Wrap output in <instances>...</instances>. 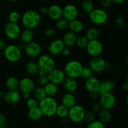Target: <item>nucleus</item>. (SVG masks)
Instances as JSON below:
<instances>
[{
  "label": "nucleus",
  "instance_id": "1",
  "mask_svg": "<svg viewBox=\"0 0 128 128\" xmlns=\"http://www.w3.org/2000/svg\"><path fill=\"white\" fill-rule=\"evenodd\" d=\"M58 104L57 101L51 96H46L39 102L38 106L41 109L43 116L46 117H52L56 115Z\"/></svg>",
  "mask_w": 128,
  "mask_h": 128
},
{
  "label": "nucleus",
  "instance_id": "2",
  "mask_svg": "<svg viewBox=\"0 0 128 128\" xmlns=\"http://www.w3.org/2000/svg\"><path fill=\"white\" fill-rule=\"evenodd\" d=\"M41 16L34 10H29L26 11L21 17V22L26 28L32 30L40 24Z\"/></svg>",
  "mask_w": 128,
  "mask_h": 128
},
{
  "label": "nucleus",
  "instance_id": "3",
  "mask_svg": "<svg viewBox=\"0 0 128 128\" xmlns=\"http://www.w3.org/2000/svg\"><path fill=\"white\" fill-rule=\"evenodd\" d=\"M83 67L81 62L77 60H72L65 64L63 71L67 77L76 79L81 77Z\"/></svg>",
  "mask_w": 128,
  "mask_h": 128
},
{
  "label": "nucleus",
  "instance_id": "4",
  "mask_svg": "<svg viewBox=\"0 0 128 128\" xmlns=\"http://www.w3.org/2000/svg\"><path fill=\"white\" fill-rule=\"evenodd\" d=\"M3 51L4 58L10 62H18L20 61L22 56L21 48L15 44L8 45Z\"/></svg>",
  "mask_w": 128,
  "mask_h": 128
},
{
  "label": "nucleus",
  "instance_id": "5",
  "mask_svg": "<svg viewBox=\"0 0 128 128\" xmlns=\"http://www.w3.org/2000/svg\"><path fill=\"white\" fill-rule=\"evenodd\" d=\"M37 63L40 70L46 72V74L55 68L56 66L55 61L50 54L40 55L38 60Z\"/></svg>",
  "mask_w": 128,
  "mask_h": 128
},
{
  "label": "nucleus",
  "instance_id": "6",
  "mask_svg": "<svg viewBox=\"0 0 128 128\" xmlns=\"http://www.w3.org/2000/svg\"><path fill=\"white\" fill-rule=\"evenodd\" d=\"M90 20L93 24L96 25H102L107 22L108 14L104 10L101 8H94L89 13Z\"/></svg>",
  "mask_w": 128,
  "mask_h": 128
},
{
  "label": "nucleus",
  "instance_id": "7",
  "mask_svg": "<svg viewBox=\"0 0 128 128\" xmlns=\"http://www.w3.org/2000/svg\"><path fill=\"white\" fill-rule=\"evenodd\" d=\"M85 110L80 105L75 104L69 109L68 118L69 120L74 123H80L84 121Z\"/></svg>",
  "mask_w": 128,
  "mask_h": 128
},
{
  "label": "nucleus",
  "instance_id": "8",
  "mask_svg": "<svg viewBox=\"0 0 128 128\" xmlns=\"http://www.w3.org/2000/svg\"><path fill=\"white\" fill-rule=\"evenodd\" d=\"M4 32L8 38L15 40L20 38L21 32V29L18 23L8 22L5 25Z\"/></svg>",
  "mask_w": 128,
  "mask_h": 128
},
{
  "label": "nucleus",
  "instance_id": "9",
  "mask_svg": "<svg viewBox=\"0 0 128 128\" xmlns=\"http://www.w3.org/2000/svg\"><path fill=\"white\" fill-rule=\"evenodd\" d=\"M86 50L89 55L92 57L100 56L103 51V46L98 39L91 40L88 41Z\"/></svg>",
  "mask_w": 128,
  "mask_h": 128
},
{
  "label": "nucleus",
  "instance_id": "10",
  "mask_svg": "<svg viewBox=\"0 0 128 128\" xmlns=\"http://www.w3.org/2000/svg\"><path fill=\"white\" fill-rule=\"evenodd\" d=\"M101 109L110 110L113 108L116 104V98L112 92H108L100 96L99 101Z\"/></svg>",
  "mask_w": 128,
  "mask_h": 128
},
{
  "label": "nucleus",
  "instance_id": "11",
  "mask_svg": "<svg viewBox=\"0 0 128 128\" xmlns=\"http://www.w3.org/2000/svg\"><path fill=\"white\" fill-rule=\"evenodd\" d=\"M49 82H52L56 85L62 84L64 79L66 78V75L62 70L58 68H54L50 72L47 74Z\"/></svg>",
  "mask_w": 128,
  "mask_h": 128
},
{
  "label": "nucleus",
  "instance_id": "12",
  "mask_svg": "<svg viewBox=\"0 0 128 128\" xmlns=\"http://www.w3.org/2000/svg\"><path fill=\"white\" fill-rule=\"evenodd\" d=\"M24 50L26 54L31 58L38 57L41 53V47L40 44L38 42L33 41L26 44Z\"/></svg>",
  "mask_w": 128,
  "mask_h": 128
},
{
  "label": "nucleus",
  "instance_id": "13",
  "mask_svg": "<svg viewBox=\"0 0 128 128\" xmlns=\"http://www.w3.org/2000/svg\"><path fill=\"white\" fill-rule=\"evenodd\" d=\"M78 16V10L76 6L72 4H66L62 8V18L68 22L77 19Z\"/></svg>",
  "mask_w": 128,
  "mask_h": 128
},
{
  "label": "nucleus",
  "instance_id": "14",
  "mask_svg": "<svg viewBox=\"0 0 128 128\" xmlns=\"http://www.w3.org/2000/svg\"><path fill=\"white\" fill-rule=\"evenodd\" d=\"M90 68L93 72H101L106 69V62L103 58L100 56L92 57L90 61Z\"/></svg>",
  "mask_w": 128,
  "mask_h": 128
},
{
  "label": "nucleus",
  "instance_id": "15",
  "mask_svg": "<svg viewBox=\"0 0 128 128\" xmlns=\"http://www.w3.org/2000/svg\"><path fill=\"white\" fill-rule=\"evenodd\" d=\"M65 47L66 46L61 39H56L50 44L48 50L51 56H58L61 54Z\"/></svg>",
  "mask_w": 128,
  "mask_h": 128
},
{
  "label": "nucleus",
  "instance_id": "16",
  "mask_svg": "<svg viewBox=\"0 0 128 128\" xmlns=\"http://www.w3.org/2000/svg\"><path fill=\"white\" fill-rule=\"evenodd\" d=\"M18 89L22 93V92L31 93L34 89V82L30 78H23L20 80Z\"/></svg>",
  "mask_w": 128,
  "mask_h": 128
},
{
  "label": "nucleus",
  "instance_id": "17",
  "mask_svg": "<svg viewBox=\"0 0 128 128\" xmlns=\"http://www.w3.org/2000/svg\"><path fill=\"white\" fill-rule=\"evenodd\" d=\"M3 99L8 104H15L20 101L21 95L17 90H8L4 93Z\"/></svg>",
  "mask_w": 128,
  "mask_h": 128
},
{
  "label": "nucleus",
  "instance_id": "18",
  "mask_svg": "<svg viewBox=\"0 0 128 128\" xmlns=\"http://www.w3.org/2000/svg\"><path fill=\"white\" fill-rule=\"evenodd\" d=\"M48 16L51 20L56 21L62 17V8L58 4H52L48 8Z\"/></svg>",
  "mask_w": 128,
  "mask_h": 128
},
{
  "label": "nucleus",
  "instance_id": "19",
  "mask_svg": "<svg viewBox=\"0 0 128 128\" xmlns=\"http://www.w3.org/2000/svg\"><path fill=\"white\" fill-rule=\"evenodd\" d=\"M115 82L111 80H107L100 82V86L98 90V94L100 96L108 92H111V91L114 89Z\"/></svg>",
  "mask_w": 128,
  "mask_h": 128
},
{
  "label": "nucleus",
  "instance_id": "20",
  "mask_svg": "<svg viewBox=\"0 0 128 128\" xmlns=\"http://www.w3.org/2000/svg\"><path fill=\"white\" fill-rule=\"evenodd\" d=\"M100 81L97 78L94 76H91L89 78L86 79L85 81V88L88 91L92 93V92H97L100 86Z\"/></svg>",
  "mask_w": 128,
  "mask_h": 128
},
{
  "label": "nucleus",
  "instance_id": "21",
  "mask_svg": "<svg viewBox=\"0 0 128 128\" xmlns=\"http://www.w3.org/2000/svg\"><path fill=\"white\" fill-rule=\"evenodd\" d=\"M62 83H63V87L65 91L66 92H71V93L75 92L77 90L78 86L76 79L72 78H66Z\"/></svg>",
  "mask_w": 128,
  "mask_h": 128
},
{
  "label": "nucleus",
  "instance_id": "22",
  "mask_svg": "<svg viewBox=\"0 0 128 128\" xmlns=\"http://www.w3.org/2000/svg\"><path fill=\"white\" fill-rule=\"evenodd\" d=\"M76 103V99L73 93L66 92L61 98V104L68 109L74 106Z\"/></svg>",
  "mask_w": 128,
  "mask_h": 128
},
{
  "label": "nucleus",
  "instance_id": "23",
  "mask_svg": "<svg viewBox=\"0 0 128 128\" xmlns=\"http://www.w3.org/2000/svg\"><path fill=\"white\" fill-rule=\"evenodd\" d=\"M76 39H77L76 34L72 32V31H69L64 34L61 40H62L63 43L64 44L65 46L71 47V46L75 44Z\"/></svg>",
  "mask_w": 128,
  "mask_h": 128
},
{
  "label": "nucleus",
  "instance_id": "24",
  "mask_svg": "<svg viewBox=\"0 0 128 128\" xmlns=\"http://www.w3.org/2000/svg\"><path fill=\"white\" fill-rule=\"evenodd\" d=\"M28 116L32 121H38L42 118L43 116L42 111L39 106L29 109L28 111Z\"/></svg>",
  "mask_w": 128,
  "mask_h": 128
},
{
  "label": "nucleus",
  "instance_id": "25",
  "mask_svg": "<svg viewBox=\"0 0 128 128\" xmlns=\"http://www.w3.org/2000/svg\"><path fill=\"white\" fill-rule=\"evenodd\" d=\"M68 28H70V31L77 34L82 31L84 25L82 21L78 19H75L69 22Z\"/></svg>",
  "mask_w": 128,
  "mask_h": 128
},
{
  "label": "nucleus",
  "instance_id": "26",
  "mask_svg": "<svg viewBox=\"0 0 128 128\" xmlns=\"http://www.w3.org/2000/svg\"><path fill=\"white\" fill-rule=\"evenodd\" d=\"M22 43L27 44L32 41L34 38V32L32 30L27 29L21 31L20 36Z\"/></svg>",
  "mask_w": 128,
  "mask_h": 128
},
{
  "label": "nucleus",
  "instance_id": "27",
  "mask_svg": "<svg viewBox=\"0 0 128 128\" xmlns=\"http://www.w3.org/2000/svg\"><path fill=\"white\" fill-rule=\"evenodd\" d=\"M20 80L14 76H10L6 80L5 85L9 90H17L19 88Z\"/></svg>",
  "mask_w": 128,
  "mask_h": 128
},
{
  "label": "nucleus",
  "instance_id": "28",
  "mask_svg": "<svg viewBox=\"0 0 128 128\" xmlns=\"http://www.w3.org/2000/svg\"><path fill=\"white\" fill-rule=\"evenodd\" d=\"M26 72L31 75H36L40 71V68L38 63L34 61H29L25 66Z\"/></svg>",
  "mask_w": 128,
  "mask_h": 128
},
{
  "label": "nucleus",
  "instance_id": "29",
  "mask_svg": "<svg viewBox=\"0 0 128 128\" xmlns=\"http://www.w3.org/2000/svg\"><path fill=\"white\" fill-rule=\"evenodd\" d=\"M43 88L44 89V91L46 92L47 96L53 97L54 96H55L57 94L58 91V85L51 82H48Z\"/></svg>",
  "mask_w": 128,
  "mask_h": 128
},
{
  "label": "nucleus",
  "instance_id": "30",
  "mask_svg": "<svg viewBox=\"0 0 128 128\" xmlns=\"http://www.w3.org/2000/svg\"><path fill=\"white\" fill-rule=\"evenodd\" d=\"M85 36L89 41L98 40L100 36V31H99L98 29H97L96 28H90L86 30Z\"/></svg>",
  "mask_w": 128,
  "mask_h": 128
},
{
  "label": "nucleus",
  "instance_id": "31",
  "mask_svg": "<svg viewBox=\"0 0 128 128\" xmlns=\"http://www.w3.org/2000/svg\"><path fill=\"white\" fill-rule=\"evenodd\" d=\"M112 118L111 112L110 110H101L99 112V120L102 123L106 124L110 122Z\"/></svg>",
  "mask_w": 128,
  "mask_h": 128
},
{
  "label": "nucleus",
  "instance_id": "32",
  "mask_svg": "<svg viewBox=\"0 0 128 128\" xmlns=\"http://www.w3.org/2000/svg\"><path fill=\"white\" fill-rule=\"evenodd\" d=\"M32 92H33L34 98L38 101H40L47 96L46 92L44 91V89L42 86H40L34 88Z\"/></svg>",
  "mask_w": 128,
  "mask_h": 128
},
{
  "label": "nucleus",
  "instance_id": "33",
  "mask_svg": "<svg viewBox=\"0 0 128 128\" xmlns=\"http://www.w3.org/2000/svg\"><path fill=\"white\" fill-rule=\"evenodd\" d=\"M69 109L62 104L58 106L56 111V115L61 119H64L68 118Z\"/></svg>",
  "mask_w": 128,
  "mask_h": 128
},
{
  "label": "nucleus",
  "instance_id": "34",
  "mask_svg": "<svg viewBox=\"0 0 128 128\" xmlns=\"http://www.w3.org/2000/svg\"><path fill=\"white\" fill-rule=\"evenodd\" d=\"M56 21V28L60 31H64L68 28L69 22L64 18H61Z\"/></svg>",
  "mask_w": 128,
  "mask_h": 128
},
{
  "label": "nucleus",
  "instance_id": "35",
  "mask_svg": "<svg viewBox=\"0 0 128 128\" xmlns=\"http://www.w3.org/2000/svg\"><path fill=\"white\" fill-rule=\"evenodd\" d=\"M81 7L85 12L89 14L94 9V3L91 0H84L81 4Z\"/></svg>",
  "mask_w": 128,
  "mask_h": 128
},
{
  "label": "nucleus",
  "instance_id": "36",
  "mask_svg": "<svg viewBox=\"0 0 128 128\" xmlns=\"http://www.w3.org/2000/svg\"><path fill=\"white\" fill-rule=\"evenodd\" d=\"M89 40L86 38V36H81L80 37H77L76 41V44L78 48L81 49H86Z\"/></svg>",
  "mask_w": 128,
  "mask_h": 128
},
{
  "label": "nucleus",
  "instance_id": "37",
  "mask_svg": "<svg viewBox=\"0 0 128 128\" xmlns=\"http://www.w3.org/2000/svg\"><path fill=\"white\" fill-rule=\"evenodd\" d=\"M20 19H21L20 14L18 11H11L8 15L9 22L18 23V22L20 21Z\"/></svg>",
  "mask_w": 128,
  "mask_h": 128
},
{
  "label": "nucleus",
  "instance_id": "38",
  "mask_svg": "<svg viewBox=\"0 0 128 128\" xmlns=\"http://www.w3.org/2000/svg\"><path fill=\"white\" fill-rule=\"evenodd\" d=\"M92 76H93V71L90 68V66L83 67L82 72H81V77H82L84 80H86V79L89 78L91 77Z\"/></svg>",
  "mask_w": 128,
  "mask_h": 128
},
{
  "label": "nucleus",
  "instance_id": "39",
  "mask_svg": "<svg viewBox=\"0 0 128 128\" xmlns=\"http://www.w3.org/2000/svg\"><path fill=\"white\" fill-rule=\"evenodd\" d=\"M86 128H105V125L100 120H94L89 122Z\"/></svg>",
  "mask_w": 128,
  "mask_h": 128
},
{
  "label": "nucleus",
  "instance_id": "40",
  "mask_svg": "<svg viewBox=\"0 0 128 128\" xmlns=\"http://www.w3.org/2000/svg\"><path fill=\"white\" fill-rule=\"evenodd\" d=\"M38 101H37L34 98L30 97V98L28 99L27 101H26V105L29 109L37 107L38 106Z\"/></svg>",
  "mask_w": 128,
  "mask_h": 128
},
{
  "label": "nucleus",
  "instance_id": "41",
  "mask_svg": "<svg viewBox=\"0 0 128 128\" xmlns=\"http://www.w3.org/2000/svg\"><path fill=\"white\" fill-rule=\"evenodd\" d=\"M84 120L86 122H87L88 123L92 122V121L95 120V114L93 112H92L91 111H86V112H85Z\"/></svg>",
  "mask_w": 128,
  "mask_h": 128
},
{
  "label": "nucleus",
  "instance_id": "42",
  "mask_svg": "<svg viewBox=\"0 0 128 128\" xmlns=\"http://www.w3.org/2000/svg\"><path fill=\"white\" fill-rule=\"evenodd\" d=\"M115 24L118 28L123 29L126 26V21L122 17H118L115 21Z\"/></svg>",
  "mask_w": 128,
  "mask_h": 128
},
{
  "label": "nucleus",
  "instance_id": "43",
  "mask_svg": "<svg viewBox=\"0 0 128 128\" xmlns=\"http://www.w3.org/2000/svg\"><path fill=\"white\" fill-rule=\"evenodd\" d=\"M48 82L49 80L47 74L42 76H39L38 78V82L39 85L40 86H42V87H44Z\"/></svg>",
  "mask_w": 128,
  "mask_h": 128
},
{
  "label": "nucleus",
  "instance_id": "44",
  "mask_svg": "<svg viewBox=\"0 0 128 128\" xmlns=\"http://www.w3.org/2000/svg\"><path fill=\"white\" fill-rule=\"evenodd\" d=\"M44 35L50 38H54L56 36V31L52 28H48L45 30Z\"/></svg>",
  "mask_w": 128,
  "mask_h": 128
},
{
  "label": "nucleus",
  "instance_id": "45",
  "mask_svg": "<svg viewBox=\"0 0 128 128\" xmlns=\"http://www.w3.org/2000/svg\"><path fill=\"white\" fill-rule=\"evenodd\" d=\"M101 110H102V109H101V107L99 102H94L93 104H92V105H91V111H92V112H93L94 114L98 113Z\"/></svg>",
  "mask_w": 128,
  "mask_h": 128
},
{
  "label": "nucleus",
  "instance_id": "46",
  "mask_svg": "<svg viewBox=\"0 0 128 128\" xmlns=\"http://www.w3.org/2000/svg\"><path fill=\"white\" fill-rule=\"evenodd\" d=\"M112 3V0H101L100 4L102 8H109L111 6Z\"/></svg>",
  "mask_w": 128,
  "mask_h": 128
},
{
  "label": "nucleus",
  "instance_id": "47",
  "mask_svg": "<svg viewBox=\"0 0 128 128\" xmlns=\"http://www.w3.org/2000/svg\"><path fill=\"white\" fill-rule=\"evenodd\" d=\"M6 123V117L4 114L0 112V128H3Z\"/></svg>",
  "mask_w": 128,
  "mask_h": 128
},
{
  "label": "nucleus",
  "instance_id": "48",
  "mask_svg": "<svg viewBox=\"0 0 128 128\" xmlns=\"http://www.w3.org/2000/svg\"><path fill=\"white\" fill-rule=\"evenodd\" d=\"M61 54H62L64 56H65V57H68V56H70V54H71V51H70V50L68 48L65 47L63 49V50L62 51Z\"/></svg>",
  "mask_w": 128,
  "mask_h": 128
},
{
  "label": "nucleus",
  "instance_id": "49",
  "mask_svg": "<svg viewBox=\"0 0 128 128\" xmlns=\"http://www.w3.org/2000/svg\"><path fill=\"white\" fill-rule=\"evenodd\" d=\"M100 95L98 94V92H92L91 93V99L92 101H96L98 99V97Z\"/></svg>",
  "mask_w": 128,
  "mask_h": 128
},
{
  "label": "nucleus",
  "instance_id": "50",
  "mask_svg": "<svg viewBox=\"0 0 128 128\" xmlns=\"http://www.w3.org/2000/svg\"><path fill=\"white\" fill-rule=\"evenodd\" d=\"M6 44L5 41L2 39H0V51H3L4 48H6Z\"/></svg>",
  "mask_w": 128,
  "mask_h": 128
},
{
  "label": "nucleus",
  "instance_id": "51",
  "mask_svg": "<svg viewBox=\"0 0 128 128\" xmlns=\"http://www.w3.org/2000/svg\"><path fill=\"white\" fill-rule=\"evenodd\" d=\"M22 97L24 99L27 100L28 99H29L31 97V93H30V92H22Z\"/></svg>",
  "mask_w": 128,
  "mask_h": 128
},
{
  "label": "nucleus",
  "instance_id": "52",
  "mask_svg": "<svg viewBox=\"0 0 128 128\" xmlns=\"http://www.w3.org/2000/svg\"><path fill=\"white\" fill-rule=\"evenodd\" d=\"M40 12H41V14H47L48 12V8L46 7V6H43L41 8L40 10Z\"/></svg>",
  "mask_w": 128,
  "mask_h": 128
},
{
  "label": "nucleus",
  "instance_id": "53",
  "mask_svg": "<svg viewBox=\"0 0 128 128\" xmlns=\"http://www.w3.org/2000/svg\"><path fill=\"white\" fill-rule=\"evenodd\" d=\"M126 0H112V2L116 4H121L123 3Z\"/></svg>",
  "mask_w": 128,
  "mask_h": 128
},
{
  "label": "nucleus",
  "instance_id": "54",
  "mask_svg": "<svg viewBox=\"0 0 128 128\" xmlns=\"http://www.w3.org/2000/svg\"><path fill=\"white\" fill-rule=\"evenodd\" d=\"M122 89H123V90H124V91H128V82H124V83L122 84Z\"/></svg>",
  "mask_w": 128,
  "mask_h": 128
},
{
  "label": "nucleus",
  "instance_id": "55",
  "mask_svg": "<svg viewBox=\"0 0 128 128\" xmlns=\"http://www.w3.org/2000/svg\"><path fill=\"white\" fill-rule=\"evenodd\" d=\"M46 74H47L46 72H44V71H41V70H40V71H39L38 73V76H44V75H46Z\"/></svg>",
  "mask_w": 128,
  "mask_h": 128
},
{
  "label": "nucleus",
  "instance_id": "56",
  "mask_svg": "<svg viewBox=\"0 0 128 128\" xmlns=\"http://www.w3.org/2000/svg\"><path fill=\"white\" fill-rule=\"evenodd\" d=\"M5 92L2 91H0V98H3Z\"/></svg>",
  "mask_w": 128,
  "mask_h": 128
},
{
  "label": "nucleus",
  "instance_id": "57",
  "mask_svg": "<svg viewBox=\"0 0 128 128\" xmlns=\"http://www.w3.org/2000/svg\"><path fill=\"white\" fill-rule=\"evenodd\" d=\"M9 1H10V2H15V1H16L17 0H8Z\"/></svg>",
  "mask_w": 128,
  "mask_h": 128
},
{
  "label": "nucleus",
  "instance_id": "58",
  "mask_svg": "<svg viewBox=\"0 0 128 128\" xmlns=\"http://www.w3.org/2000/svg\"><path fill=\"white\" fill-rule=\"evenodd\" d=\"M0 58H1V54H0Z\"/></svg>",
  "mask_w": 128,
  "mask_h": 128
},
{
  "label": "nucleus",
  "instance_id": "59",
  "mask_svg": "<svg viewBox=\"0 0 128 128\" xmlns=\"http://www.w3.org/2000/svg\"></svg>",
  "mask_w": 128,
  "mask_h": 128
}]
</instances>
